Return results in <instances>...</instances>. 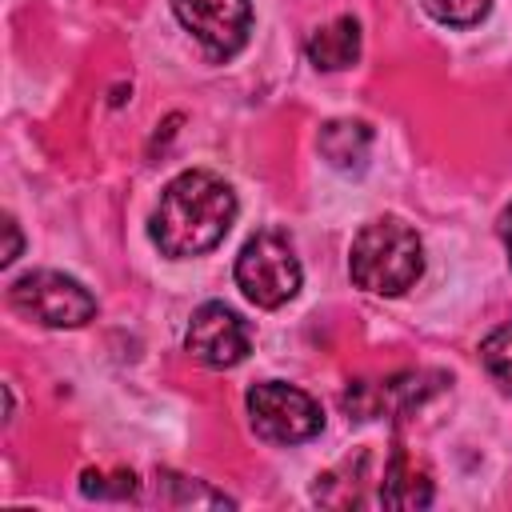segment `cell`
I'll use <instances>...</instances> for the list:
<instances>
[{"label":"cell","instance_id":"cell-13","mask_svg":"<svg viewBox=\"0 0 512 512\" xmlns=\"http://www.w3.org/2000/svg\"><path fill=\"white\" fill-rule=\"evenodd\" d=\"M4 236H8V244H4V252H0V264L8 268V264L20 256V248H24V240H20V228H16V220H12V216H4Z\"/></svg>","mask_w":512,"mask_h":512},{"label":"cell","instance_id":"cell-1","mask_svg":"<svg viewBox=\"0 0 512 512\" xmlns=\"http://www.w3.org/2000/svg\"><path fill=\"white\" fill-rule=\"evenodd\" d=\"M236 208H240L236 192L224 176L208 168H188L172 176L156 200V212L148 224L152 244L172 260L204 256L228 236Z\"/></svg>","mask_w":512,"mask_h":512},{"label":"cell","instance_id":"cell-7","mask_svg":"<svg viewBox=\"0 0 512 512\" xmlns=\"http://www.w3.org/2000/svg\"><path fill=\"white\" fill-rule=\"evenodd\" d=\"M184 348L208 364V368H232L248 356L252 348V328L240 312H232L228 304L220 300H208L192 312L188 320V332H184Z\"/></svg>","mask_w":512,"mask_h":512},{"label":"cell","instance_id":"cell-12","mask_svg":"<svg viewBox=\"0 0 512 512\" xmlns=\"http://www.w3.org/2000/svg\"><path fill=\"white\" fill-rule=\"evenodd\" d=\"M80 492L84 496H132L136 492V476L132 472H112V476H104V472H84L80 476Z\"/></svg>","mask_w":512,"mask_h":512},{"label":"cell","instance_id":"cell-9","mask_svg":"<svg viewBox=\"0 0 512 512\" xmlns=\"http://www.w3.org/2000/svg\"><path fill=\"white\" fill-rule=\"evenodd\" d=\"M316 148L336 172H360L372 152V128L364 120H328L316 136Z\"/></svg>","mask_w":512,"mask_h":512},{"label":"cell","instance_id":"cell-14","mask_svg":"<svg viewBox=\"0 0 512 512\" xmlns=\"http://www.w3.org/2000/svg\"><path fill=\"white\" fill-rule=\"evenodd\" d=\"M496 232H500V240H504V248H508V260H512V204L500 212V220H496Z\"/></svg>","mask_w":512,"mask_h":512},{"label":"cell","instance_id":"cell-8","mask_svg":"<svg viewBox=\"0 0 512 512\" xmlns=\"http://www.w3.org/2000/svg\"><path fill=\"white\" fill-rule=\"evenodd\" d=\"M304 52H308L312 68H320V72H340V68L356 64V56H360V20L356 16H336L332 24H324L308 36Z\"/></svg>","mask_w":512,"mask_h":512},{"label":"cell","instance_id":"cell-4","mask_svg":"<svg viewBox=\"0 0 512 512\" xmlns=\"http://www.w3.org/2000/svg\"><path fill=\"white\" fill-rule=\"evenodd\" d=\"M304 268L280 232H256L236 256V288L256 308H280L300 292Z\"/></svg>","mask_w":512,"mask_h":512},{"label":"cell","instance_id":"cell-2","mask_svg":"<svg viewBox=\"0 0 512 512\" xmlns=\"http://www.w3.org/2000/svg\"><path fill=\"white\" fill-rule=\"evenodd\" d=\"M424 272V244L400 216L368 220L348 248V276L372 296H404Z\"/></svg>","mask_w":512,"mask_h":512},{"label":"cell","instance_id":"cell-6","mask_svg":"<svg viewBox=\"0 0 512 512\" xmlns=\"http://www.w3.org/2000/svg\"><path fill=\"white\" fill-rule=\"evenodd\" d=\"M172 12L212 60H232L252 36L248 0H172Z\"/></svg>","mask_w":512,"mask_h":512},{"label":"cell","instance_id":"cell-3","mask_svg":"<svg viewBox=\"0 0 512 512\" xmlns=\"http://www.w3.org/2000/svg\"><path fill=\"white\" fill-rule=\"evenodd\" d=\"M8 304L44 328H84L96 316V296L68 272L36 268L8 284Z\"/></svg>","mask_w":512,"mask_h":512},{"label":"cell","instance_id":"cell-11","mask_svg":"<svg viewBox=\"0 0 512 512\" xmlns=\"http://www.w3.org/2000/svg\"><path fill=\"white\" fill-rule=\"evenodd\" d=\"M420 8L444 28H472L488 16L492 0H420Z\"/></svg>","mask_w":512,"mask_h":512},{"label":"cell","instance_id":"cell-10","mask_svg":"<svg viewBox=\"0 0 512 512\" xmlns=\"http://www.w3.org/2000/svg\"><path fill=\"white\" fill-rule=\"evenodd\" d=\"M480 360L492 372V380L512 392V324H500L480 340Z\"/></svg>","mask_w":512,"mask_h":512},{"label":"cell","instance_id":"cell-5","mask_svg":"<svg viewBox=\"0 0 512 512\" xmlns=\"http://www.w3.org/2000/svg\"><path fill=\"white\" fill-rule=\"evenodd\" d=\"M244 404H248V420H252L256 436L268 444H304L324 428L320 404L304 388L284 384V380L252 384Z\"/></svg>","mask_w":512,"mask_h":512}]
</instances>
